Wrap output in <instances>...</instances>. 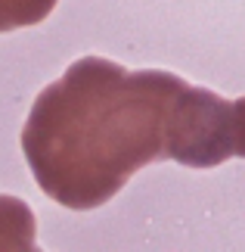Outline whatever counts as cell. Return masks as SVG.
<instances>
[{
	"mask_svg": "<svg viewBox=\"0 0 245 252\" xmlns=\"http://www.w3.org/2000/svg\"><path fill=\"white\" fill-rule=\"evenodd\" d=\"M186 81L174 72L84 56L44 87L22 128V153L50 199L106 206L136 171L168 159V119Z\"/></svg>",
	"mask_w": 245,
	"mask_h": 252,
	"instance_id": "1",
	"label": "cell"
},
{
	"mask_svg": "<svg viewBox=\"0 0 245 252\" xmlns=\"http://www.w3.org/2000/svg\"><path fill=\"white\" fill-rule=\"evenodd\" d=\"M236 103L183 84L168 119V159L186 168H214L236 156Z\"/></svg>",
	"mask_w": 245,
	"mask_h": 252,
	"instance_id": "2",
	"label": "cell"
},
{
	"mask_svg": "<svg viewBox=\"0 0 245 252\" xmlns=\"http://www.w3.org/2000/svg\"><path fill=\"white\" fill-rule=\"evenodd\" d=\"M34 212L16 196H0V249H34Z\"/></svg>",
	"mask_w": 245,
	"mask_h": 252,
	"instance_id": "3",
	"label": "cell"
},
{
	"mask_svg": "<svg viewBox=\"0 0 245 252\" xmlns=\"http://www.w3.org/2000/svg\"><path fill=\"white\" fill-rule=\"evenodd\" d=\"M59 0H0V34L44 22Z\"/></svg>",
	"mask_w": 245,
	"mask_h": 252,
	"instance_id": "4",
	"label": "cell"
},
{
	"mask_svg": "<svg viewBox=\"0 0 245 252\" xmlns=\"http://www.w3.org/2000/svg\"><path fill=\"white\" fill-rule=\"evenodd\" d=\"M236 125H239V140H236V156L245 159V96L236 100Z\"/></svg>",
	"mask_w": 245,
	"mask_h": 252,
	"instance_id": "5",
	"label": "cell"
}]
</instances>
